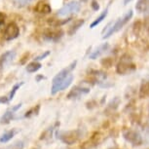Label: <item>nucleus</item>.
<instances>
[{"label": "nucleus", "mask_w": 149, "mask_h": 149, "mask_svg": "<svg viewBox=\"0 0 149 149\" xmlns=\"http://www.w3.org/2000/svg\"><path fill=\"white\" fill-rule=\"evenodd\" d=\"M34 11L41 14H50L52 12V8L49 4L43 3V2H39L34 8Z\"/></svg>", "instance_id": "nucleus-15"}, {"label": "nucleus", "mask_w": 149, "mask_h": 149, "mask_svg": "<svg viewBox=\"0 0 149 149\" xmlns=\"http://www.w3.org/2000/svg\"><path fill=\"white\" fill-rule=\"evenodd\" d=\"M63 34V31L61 29H48L43 34V38L47 41L56 42L60 40Z\"/></svg>", "instance_id": "nucleus-11"}, {"label": "nucleus", "mask_w": 149, "mask_h": 149, "mask_svg": "<svg viewBox=\"0 0 149 149\" xmlns=\"http://www.w3.org/2000/svg\"><path fill=\"white\" fill-rule=\"evenodd\" d=\"M21 106H22V103H19V104H17L16 106H14V107L9 109V110H7L4 113L3 116L1 117V119H0V123H1V124H8V123H10V121L14 118L15 112L18 110V109L21 108Z\"/></svg>", "instance_id": "nucleus-12"}, {"label": "nucleus", "mask_w": 149, "mask_h": 149, "mask_svg": "<svg viewBox=\"0 0 149 149\" xmlns=\"http://www.w3.org/2000/svg\"><path fill=\"white\" fill-rule=\"evenodd\" d=\"M81 1H82V2H87L88 0H81Z\"/></svg>", "instance_id": "nucleus-33"}, {"label": "nucleus", "mask_w": 149, "mask_h": 149, "mask_svg": "<svg viewBox=\"0 0 149 149\" xmlns=\"http://www.w3.org/2000/svg\"><path fill=\"white\" fill-rule=\"evenodd\" d=\"M81 133L78 130L75 131H65V132H58V139H60L63 143L67 145L74 144L80 139Z\"/></svg>", "instance_id": "nucleus-4"}, {"label": "nucleus", "mask_w": 149, "mask_h": 149, "mask_svg": "<svg viewBox=\"0 0 149 149\" xmlns=\"http://www.w3.org/2000/svg\"><path fill=\"white\" fill-rule=\"evenodd\" d=\"M103 136L100 133H95L93 136L90 137L88 140L81 145V149H93L100 144L102 141Z\"/></svg>", "instance_id": "nucleus-8"}, {"label": "nucleus", "mask_w": 149, "mask_h": 149, "mask_svg": "<svg viewBox=\"0 0 149 149\" xmlns=\"http://www.w3.org/2000/svg\"><path fill=\"white\" fill-rule=\"evenodd\" d=\"M39 110H40V105H36V107H32L31 109H29V110L24 114V117L29 118L33 116V115H37L39 113Z\"/></svg>", "instance_id": "nucleus-22"}, {"label": "nucleus", "mask_w": 149, "mask_h": 149, "mask_svg": "<svg viewBox=\"0 0 149 149\" xmlns=\"http://www.w3.org/2000/svg\"><path fill=\"white\" fill-rule=\"evenodd\" d=\"M15 57L16 53L14 51H8L1 55V57H0V73L3 71L5 67L12 63Z\"/></svg>", "instance_id": "nucleus-10"}, {"label": "nucleus", "mask_w": 149, "mask_h": 149, "mask_svg": "<svg viewBox=\"0 0 149 149\" xmlns=\"http://www.w3.org/2000/svg\"><path fill=\"white\" fill-rule=\"evenodd\" d=\"M107 61H108V58H106V60H105V61H102V63H107ZM111 63H112V61H110V63H109L108 64H107V63H106V64H105V65H106V66H107V67H110V65H111Z\"/></svg>", "instance_id": "nucleus-29"}, {"label": "nucleus", "mask_w": 149, "mask_h": 149, "mask_svg": "<svg viewBox=\"0 0 149 149\" xmlns=\"http://www.w3.org/2000/svg\"><path fill=\"white\" fill-rule=\"evenodd\" d=\"M123 136L128 142L132 143L134 146H139L142 144L143 140L141 136L137 132L131 130V129H125L123 131Z\"/></svg>", "instance_id": "nucleus-5"}, {"label": "nucleus", "mask_w": 149, "mask_h": 149, "mask_svg": "<svg viewBox=\"0 0 149 149\" xmlns=\"http://www.w3.org/2000/svg\"><path fill=\"white\" fill-rule=\"evenodd\" d=\"M17 133L16 130H11V131H8L7 133H5L0 136V142L1 143H6L8 142L9 140H11L13 139V136H15Z\"/></svg>", "instance_id": "nucleus-18"}, {"label": "nucleus", "mask_w": 149, "mask_h": 149, "mask_svg": "<svg viewBox=\"0 0 149 149\" xmlns=\"http://www.w3.org/2000/svg\"><path fill=\"white\" fill-rule=\"evenodd\" d=\"M133 16H134V12L132 10H130V11H128V12L126 13L122 18L118 19L113 24H112V22H111V24L109 26L107 31H106V33H105V35H103L102 38L107 39V38L110 37L112 34H114V33H116V32L119 31V30H121L129 22H130V19L133 18Z\"/></svg>", "instance_id": "nucleus-1"}, {"label": "nucleus", "mask_w": 149, "mask_h": 149, "mask_svg": "<svg viewBox=\"0 0 149 149\" xmlns=\"http://www.w3.org/2000/svg\"><path fill=\"white\" fill-rule=\"evenodd\" d=\"M41 66L42 65H41V63H39V61H32V63L27 64L26 67V70L29 73H34L36 71H38V70L41 68Z\"/></svg>", "instance_id": "nucleus-16"}, {"label": "nucleus", "mask_w": 149, "mask_h": 149, "mask_svg": "<svg viewBox=\"0 0 149 149\" xmlns=\"http://www.w3.org/2000/svg\"><path fill=\"white\" fill-rule=\"evenodd\" d=\"M119 104H120V100L118 97H115L114 100H112L111 102L108 103L107 110H110L111 112H113L118 108V105Z\"/></svg>", "instance_id": "nucleus-21"}, {"label": "nucleus", "mask_w": 149, "mask_h": 149, "mask_svg": "<svg viewBox=\"0 0 149 149\" xmlns=\"http://www.w3.org/2000/svg\"><path fill=\"white\" fill-rule=\"evenodd\" d=\"M84 22H85V21H84V19H79V21H77L74 24H73V26H72L71 27H70V29H69V31H68L69 34H70V35H72L73 33L76 32L77 30L79 29L81 26H83Z\"/></svg>", "instance_id": "nucleus-20"}, {"label": "nucleus", "mask_w": 149, "mask_h": 149, "mask_svg": "<svg viewBox=\"0 0 149 149\" xmlns=\"http://www.w3.org/2000/svg\"><path fill=\"white\" fill-rule=\"evenodd\" d=\"M108 48H109L108 43H103L102 45H100V46H98L97 49L89 56V58H91V60H95V58H100L102 54H104V53L107 51Z\"/></svg>", "instance_id": "nucleus-13"}, {"label": "nucleus", "mask_w": 149, "mask_h": 149, "mask_svg": "<svg viewBox=\"0 0 149 149\" xmlns=\"http://www.w3.org/2000/svg\"><path fill=\"white\" fill-rule=\"evenodd\" d=\"M76 64H77V61H72V63H70L68 66H66L65 68L61 70V71L54 77V79H53L52 89L51 90H54L55 88H57V87L60 85V84L63 82V80H65L66 77L68 76V75L71 74L72 70L76 67Z\"/></svg>", "instance_id": "nucleus-3"}, {"label": "nucleus", "mask_w": 149, "mask_h": 149, "mask_svg": "<svg viewBox=\"0 0 149 149\" xmlns=\"http://www.w3.org/2000/svg\"><path fill=\"white\" fill-rule=\"evenodd\" d=\"M80 10V4L77 1H70L65 4L63 8H61L58 11V16L60 17H66L71 14L77 13Z\"/></svg>", "instance_id": "nucleus-7"}, {"label": "nucleus", "mask_w": 149, "mask_h": 149, "mask_svg": "<svg viewBox=\"0 0 149 149\" xmlns=\"http://www.w3.org/2000/svg\"><path fill=\"white\" fill-rule=\"evenodd\" d=\"M9 102V98L7 97H0V103H7Z\"/></svg>", "instance_id": "nucleus-28"}, {"label": "nucleus", "mask_w": 149, "mask_h": 149, "mask_svg": "<svg viewBox=\"0 0 149 149\" xmlns=\"http://www.w3.org/2000/svg\"><path fill=\"white\" fill-rule=\"evenodd\" d=\"M43 76H39V77H37V79H36V80H37V82H39V80H40V79H43Z\"/></svg>", "instance_id": "nucleus-32"}, {"label": "nucleus", "mask_w": 149, "mask_h": 149, "mask_svg": "<svg viewBox=\"0 0 149 149\" xmlns=\"http://www.w3.org/2000/svg\"><path fill=\"white\" fill-rule=\"evenodd\" d=\"M52 132H53V127L47 129V130L41 134L40 139H49V137H51L52 136Z\"/></svg>", "instance_id": "nucleus-24"}, {"label": "nucleus", "mask_w": 149, "mask_h": 149, "mask_svg": "<svg viewBox=\"0 0 149 149\" xmlns=\"http://www.w3.org/2000/svg\"><path fill=\"white\" fill-rule=\"evenodd\" d=\"M107 14H108V9H105L102 14H100L98 18H97L94 22H92L91 26H90V27H91V29H95V26H97L98 24H100V22H102L103 21V19H105L106 16H107Z\"/></svg>", "instance_id": "nucleus-17"}, {"label": "nucleus", "mask_w": 149, "mask_h": 149, "mask_svg": "<svg viewBox=\"0 0 149 149\" xmlns=\"http://www.w3.org/2000/svg\"><path fill=\"white\" fill-rule=\"evenodd\" d=\"M5 21H6V15L4 13L0 12V26L5 24Z\"/></svg>", "instance_id": "nucleus-26"}, {"label": "nucleus", "mask_w": 149, "mask_h": 149, "mask_svg": "<svg viewBox=\"0 0 149 149\" xmlns=\"http://www.w3.org/2000/svg\"><path fill=\"white\" fill-rule=\"evenodd\" d=\"M90 91H91V90H90V88H88V87L75 86V87H73L71 91L68 93L66 97L68 98V100H75V98H78L82 95L89 94Z\"/></svg>", "instance_id": "nucleus-9"}, {"label": "nucleus", "mask_w": 149, "mask_h": 149, "mask_svg": "<svg viewBox=\"0 0 149 149\" xmlns=\"http://www.w3.org/2000/svg\"><path fill=\"white\" fill-rule=\"evenodd\" d=\"M131 1H132V0H124V1H123V3H124V5H127V4L130 3Z\"/></svg>", "instance_id": "nucleus-31"}, {"label": "nucleus", "mask_w": 149, "mask_h": 149, "mask_svg": "<svg viewBox=\"0 0 149 149\" xmlns=\"http://www.w3.org/2000/svg\"><path fill=\"white\" fill-rule=\"evenodd\" d=\"M146 29L149 32V17H147V19H146Z\"/></svg>", "instance_id": "nucleus-30"}, {"label": "nucleus", "mask_w": 149, "mask_h": 149, "mask_svg": "<svg viewBox=\"0 0 149 149\" xmlns=\"http://www.w3.org/2000/svg\"><path fill=\"white\" fill-rule=\"evenodd\" d=\"M19 35V27L16 22H10L7 24L3 31V38L7 41H11L16 39Z\"/></svg>", "instance_id": "nucleus-6"}, {"label": "nucleus", "mask_w": 149, "mask_h": 149, "mask_svg": "<svg viewBox=\"0 0 149 149\" xmlns=\"http://www.w3.org/2000/svg\"><path fill=\"white\" fill-rule=\"evenodd\" d=\"M22 84L24 83H19V84H16L15 86L13 87V89H12V91H11L10 93V95H9V97H8V98H9V102L10 100H13V97H14V95H15V94L17 93V91L19 89V87H21Z\"/></svg>", "instance_id": "nucleus-23"}, {"label": "nucleus", "mask_w": 149, "mask_h": 149, "mask_svg": "<svg viewBox=\"0 0 149 149\" xmlns=\"http://www.w3.org/2000/svg\"><path fill=\"white\" fill-rule=\"evenodd\" d=\"M139 97L141 98L149 97V82H143L141 84L139 91Z\"/></svg>", "instance_id": "nucleus-19"}, {"label": "nucleus", "mask_w": 149, "mask_h": 149, "mask_svg": "<svg viewBox=\"0 0 149 149\" xmlns=\"http://www.w3.org/2000/svg\"><path fill=\"white\" fill-rule=\"evenodd\" d=\"M136 10L139 13H146L149 11V0H137Z\"/></svg>", "instance_id": "nucleus-14"}, {"label": "nucleus", "mask_w": 149, "mask_h": 149, "mask_svg": "<svg viewBox=\"0 0 149 149\" xmlns=\"http://www.w3.org/2000/svg\"><path fill=\"white\" fill-rule=\"evenodd\" d=\"M136 64L133 63V58L129 55H123L121 57L119 63L116 66V71L120 75H127L130 74L136 70Z\"/></svg>", "instance_id": "nucleus-2"}, {"label": "nucleus", "mask_w": 149, "mask_h": 149, "mask_svg": "<svg viewBox=\"0 0 149 149\" xmlns=\"http://www.w3.org/2000/svg\"><path fill=\"white\" fill-rule=\"evenodd\" d=\"M49 55H50V52H49V51H47V52H45L44 54H42V55H40V56H38V57H36L34 61H38L44 60V58H47V57H48V56H49Z\"/></svg>", "instance_id": "nucleus-25"}, {"label": "nucleus", "mask_w": 149, "mask_h": 149, "mask_svg": "<svg viewBox=\"0 0 149 149\" xmlns=\"http://www.w3.org/2000/svg\"><path fill=\"white\" fill-rule=\"evenodd\" d=\"M91 5H92L93 10H95V11H98V10H100V5H98L97 0H93V2H92Z\"/></svg>", "instance_id": "nucleus-27"}]
</instances>
